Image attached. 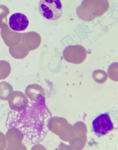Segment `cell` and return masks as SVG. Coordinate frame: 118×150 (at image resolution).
Wrapping results in <instances>:
<instances>
[{"label":"cell","mask_w":118,"mask_h":150,"mask_svg":"<svg viewBox=\"0 0 118 150\" xmlns=\"http://www.w3.org/2000/svg\"><path fill=\"white\" fill-rule=\"evenodd\" d=\"M10 110L19 111L26 108L28 104L29 99L23 93L15 92L12 93L8 99Z\"/></svg>","instance_id":"obj_7"},{"label":"cell","mask_w":118,"mask_h":150,"mask_svg":"<svg viewBox=\"0 0 118 150\" xmlns=\"http://www.w3.org/2000/svg\"><path fill=\"white\" fill-rule=\"evenodd\" d=\"M92 131L98 136H105L112 130L114 124L109 112H106L98 115L92 121Z\"/></svg>","instance_id":"obj_4"},{"label":"cell","mask_w":118,"mask_h":150,"mask_svg":"<svg viewBox=\"0 0 118 150\" xmlns=\"http://www.w3.org/2000/svg\"><path fill=\"white\" fill-rule=\"evenodd\" d=\"M51 117L44 97L39 93L29 98L28 104L23 110H10L6 126L9 129L19 132L25 143L36 145L41 143L46 137Z\"/></svg>","instance_id":"obj_1"},{"label":"cell","mask_w":118,"mask_h":150,"mask_svg":"<svg viewBox=\"0 0 118 150\" xmlns=\"http://www.w3.org/2000/svg\"><path fill=\"white\" fill-rule=\"evenodd\" d=\"M29 23L27 17L21 13H13L9 19L10 28L15 32H21L26 30L28 28Z\"/></svg>","instance_id":"obj_6"},{"label":"cell","mask_w":118,"mask_h":150,"mask_svg":"<svg viewBox=\"0 0 118 150\" xmlns=\"http://www.w3.org/2000/svg\"><path fill=\"white\" fill-rule=\"evenodd\" d=\"M63 55L66 62L79 65L85 61L87 52L86 48L82 45H70L64 49Z\"/></svg>","instance_id":"obj_5"},{"label":"cell","mask_w":118,"mask_h":150,"mask_svg":"<svg viewBox=\"0 0 118 150\" xmlns=\"http://www.w3.org/2000/svg\"><path fill=\"white\" fill-rule=\"evenodd\" d=\"M109 7V0H83L76 13L80 20L88 22L107 13Z\"/></svg>","instance_id":"obj_2"},{"label":"cell","mask_w":118,"mask_h":150,"mask_svg":"<svg viewBox=\"0 0 118 150\" xmlns=\"http://www.w3.org/2000/svg\"><path fill=\"white\" fill-rule=\"evenodd\" d=\"M39 10L43 18L49 21L58 20L62 16L63 13L60 0H40Z\"/></svg>","instance_id":"obj_3"}]
</instances>
